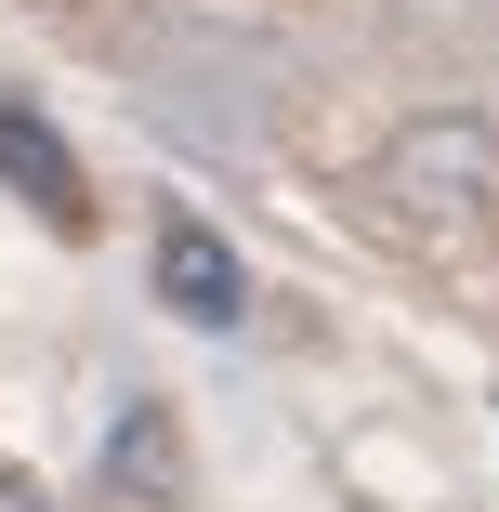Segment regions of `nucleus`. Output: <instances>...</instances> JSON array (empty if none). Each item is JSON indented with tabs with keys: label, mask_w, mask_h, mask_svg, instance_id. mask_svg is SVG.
<instances>
[{
	"label": "nucleus",
	"mask_w": 499,
	"mask_h": 512,
	"mask_svg": "<svg viewBox=\"0 0 499 512\" xmlns=\"http://www.w3.org/2000/svg\"><path fill=\"white\" fill-rule=\"evenodd\" d=\"M158 302L184 329H237L250 316V276H237V250L211 224H158Z\"/></svg>",
	"instance_id": "nucleus-2"
},
{
	"label": "nucleus",
	"mask_w": 499,
	"mask_h": 512,
	"mask_svg": "<svg viewBox=\"0 0 499 512\" xmlns=\"http://www.w3.org/2000/svg\"><path fill=\"white\" fill-rule=\"evenodd\" d=\"M381 211L408 224V237H473L486 211H499V132L486 119H460V106H434V119H394V145H381Z\"/></svg>",
	"instance_id": "nucleus-1"
},
{
	"label": "nucleus",
	"mask_w": 499,
	"mask_h": 512,
	"mask_svg": "<svg viewBox=\"0 0 499 512\" xmlns=\"http://www.w3.org/2000/svg\"><path fill=\"white\" fill-rule=\"evenodd\" d=\"M106 486H119V512L145 499V512H171L184 499V460H171V407H132V421L106 434Z\"/></svg>",
	"instance_id": "nucleus-4"
},
{
	"label": "nucleus",
	"mask_w": 499,
	"mask_h": 512,
	"mask_svg": "<svg viewBox=\"0 0 499 512\" xmlns=\"http://www.w3.org/2000/svg\"><path fill=\"white\" fill-rule=\"evenodd\" d=\"M0 512H53V499H40V486H27L14 460H0Z\"/></svg>",
	"instance_id": "nucleus-5"
},
{
	"label": "nucleus",
	"mask_w": 499,
	"mask_h": 512,
	"mask_svg": "<svg viewBox=\"0 0 499 512\" xmlns=\"http://www.w3.org/2000/svg\"><path fill=\"white\" fill-rule=\"evenodd\" d=\"M0 184H14V197H40V224H92V197H79V158L53 145V119H27L14 106V92H0Z\"/></svg>",
	"instance_id": "nucleus-3"
}]
</instances>
